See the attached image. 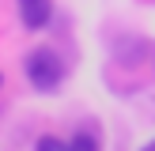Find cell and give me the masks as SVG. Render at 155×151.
I'll return each instance as SVG.
<instances>
[{
	"label": "cell",
	"instance_id": "obj_4",
	"mask_svg": "<svg viewBox=\"0 0 155 151\" xmlns=\"http://www.w3.org/2000/svg\"><path fill=\"white\" fill-rule=\"evenodd\" d=\"M34 151H68V143H64V140H57V136H42Z\"/></svg>",
	"mask_w": 155,
	"mask_h": 151
},
{
	"label": "cell",
	"instance_id": "obj_6",
	"mask_svg": "<svg viewBox=\"0 0 155 151\" xmlns=\"http://www.w3.org/2000/svg\"><path fill=\"white\" fill-rule=\"evenodd\" d=\"M0 83H4V79H0Z\"/></svg>",
	"mask_w": 155,
	"mask_h": 151
},
{
	"label": "cell",
	"instance_id": "obj_5",
	"mask_svg": "<svg viewBox=\"0 0 155 151\" xmlns=\"http://www.w3.org/2000/svg\"><path fill=\"white\" fill-rule=\"evenodd\" d=\"M140 151H155V140H151V143H144V147H140Z\"/></svg>",
	"mask_w": 155,
	"mask_h": 151
},
{
	"label": "cell",
	"instance_id": "obj_1",
	"mask_svg": "<svg viewBox=\"0 0 155 151\" xmlns=\"http://www.w3.org/2000/svg\"><path fill=\"white\" fill-rule=\"evenodd\" d=\"M27 79H30V87H38V91H53V87H61V79H64V64H61V57L53 49H34L27 57Z\"/></svg>",
	"mask_w": 155,
	"mask_h": 151
},
{
	"label": "cell",
	"instance_id": "obj_2",
	"mask_svg": "<svg viewBox=\"0 0 155 151\" xmlns=\"http://www.w3.org/2000/svg\"><path fill=\"white\" fill-rule=\"evenodd\" d=\"M19 19L27 30H42L53 19V0H19Z\"/></svg>",
	"mask_w": 155,
	"mask_h": 151
},
{
	"label": "cell",
	"instance_id": "obj_3",
	"mask_svg": "<svg viewBox=\"0 0 155 151\" xmlns=\"http://www.w3.org/2000/svg\"><path fill=\"white\" fill-rule=\"evenodd\" d=\"M68 151H98V140L91 132H76L72 140H68Z\"/></svg>",
	"mask_w": 155,
	"mask_h": 151
}]
</instances>
